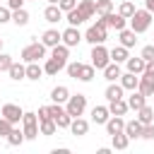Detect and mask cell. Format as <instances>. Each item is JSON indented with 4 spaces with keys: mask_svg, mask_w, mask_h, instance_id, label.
<instances>
[{
    "mask_svg": "<svg viewBox=\"0 0 154 154\" xmlns=\"http://www.w3.org/2000/svg\"><path fill=\"white\" fill-rule=\"evenodd\" d=\"M5 140H7V144H10V147H19V144H22L26 137H24V130H19V128H12V130L7 132V137H5Z\"/></svg>",
    "mask_w": 154,
    "mask_h": 154,
    "instance_id": "27",
    "label": "cell"
},
{
    "mask_svg": "<svg viewBox=\"0 0 154 154\" xmlns=\"http://www.w3.org/2000/svg\"><path fill=\"white\" fill-rule=\"evenodd\" d=\"M120 84H123L125 91H135V89L140 87V75H135V72H125V75H120Z\"/></svg>",
    "mask_w": 154,
    "mask_h": 154,
    "instance_id": "11",
    "label": "cell"
},
{
    "mask_svg": "<svg viewBox=\"0 0 154 154\" xmlns=\"http://www.w3.org/2000/svg\"><path fill=\"white\" fill-rule=\"evenodd\" d=\"M106 38H108V24H106V19H103V17H99V19H96V24H91V26L87 29L84 41H89L91 46H96V43H103Z\"/></svg>",
    "mask_w": 154,
    "mask_h": 154,
    "instance_id": "1",
    "label": "cell"
},
{
    "mask_svg": "<svg viewBox=\"0 0 154 154\" xmlns=\"http://www.w3.org/2000/svg\"><path fill=\"white\" fill-rule=\"evenodd\" d=\"M12 128H14V125H12L5 116H0V137H7V132H10Z\"/></svg>",
    "mask_w": 154,
    "mask_h": 154,
    "instance_id": "41",
    "label": "cell"
},
{
    "mask_svg": "<svg viewBox=\"0 0 154 154\" xmlns=\"http://www.w3.org/2000/svg\"><path fill=\"white\" fill-rule=\"evenodd\" d=\"M111 144H113V149H128V144H130V137L125 135V130L123 132H116V135H111Z\"/></svg>",
    "mask_w": 154,
    "mask_h": 154,
    "instance_id": "28",
    "label": "cell"
},
{
    "mask_svg": "<svg viewBox=\"0 0 154 154\" xmlns=\"http://www.w3.org/2000/svg\"><path fill=\"white\" fill-rule=\"evenodd\" d=\"M12 22V10L10 7H0V24H7Z\"/></svg>",
    "mask_w": 154,
    "mask_h": 154,
    "instance_id": "45",
    "label": "cell"
},
{
    "mask_svg": "<svg viewBox=\"0 0 154 154\" xmlns=\"http://www.w3.org/2000/svg\"><path fill=\"white\" fill-rule=\"evenodd\" d=\"M41 75H43V67H41L38 63H26V79L38 82V79H41Z\"/></svg>",
    "mask_w": 154,
    "mask_h": 154,
    "instance_id": "32",
    "label": "cell"
},
{
    "mask_svg": "<svg viewBox=\"0 0 154 154\" xmlns=\"http://www.w3.org/2000/svg\"><path fill=\"white\" fill-rule=\"evenodd\" d=\"M130 22V29L135 31V34H142V31H147L149 29V24H152V12L144 7V10H135V14L128 19Z\"/></svg>",
    "mask_w": 154,
    "mask_h": 154,
    "instance_id": "2",
    "label": "cell"
},
{
    "mask_svg": "<svg viewBox=\"0 0 154 154\" xmlns=\"http://www.w3.org/2000/svg\"><path fill=\"white\" fill-rule=\"evenodd\" d=\"M135 10H137V7H135V5L130 2V0H123V2H120V7H118V12H120V14L125 17V19H130V17L135 14Z\"/></svg>",
    "mask_w": 154,
    "mask_h": 154,
    "instance_id": "38",
    "label": "cell"
},
{
    "mask_svg": "<svg viewBox=\"0 0 154 154\" xmlns=\"http://www.w3.org/2000/svg\"><path fill=\"white\" fill-rule=\"evenodd\" d=\"M144 7H147L152 14H154V0H144Z\"/></svg>",
    "mask_w": 154,
    "mask_h": 154,
    "instance_id": "50",
    "label": "cell"
},
{
    "mask_svg": "<svg viewBox=\"0 0 154 154\" xmlns=\"http://www.w3.org/2000/svg\"><path fill=\"white\" fill-rule=\"evenodd\" d=\"M125 135L130 137V140H135V137H140L142 135V123L135 118V120H125Z\"/></svg>",
    "mask_w": 154,
    "mask_h": 154,
    "instance_id": "26",
    "label": "cell"
},
{
    "mask_svg": "<svg viewBox=\"0 0 154 154\" xmlns=\"http://www.w3.org/2000/svg\"><path fill=\"white\" fill-rule=\"evenodd\" d=\"M65 17H67V24H70V26H79V24H84V22H87V17H84L77 7H75V10H70V12H65Z\"/></svg>",
    "mask_w": 154,
    "mask_h": 154,
    "instance_id": "31",
    "label": "cell"
},
{
    "mask_svg": "<svg viewBox=\"0 0 154 154\" xmlns=\"http://www.w3.org/2000/svg\"><path fill=\"white\" fill-rule=\"evenodd\" d=\"M41 58H46V46H43V41H34V43H29V46L22 51V60H24V63H38Z\"/></svg>",
    "mask_w": 154,
    "mask_h": 154,
    "instance_id": "4",
    "label": "cell"
},
{
    "mask_svg": "<svg viewBox=\"0 0 154 154\" xmlns=\"http://www.w3.org/2000/svg\"><path fill=\"white\" fill-rule=\"evenodd\" d=\"M0 51H2V38H0Z\"/></svg>",
    "mask_w": 154,
    "mask_h": 154,
    "instance_id": "52",
    "label": "cell"
},
{
    "mask_svg": "<svg viewBox=\"0 0 154 154\" xmlns=\"http://www.w3.org/2000/svg\"><path fill=\"white\" fill-rule=\"evenodd\" d=\"M144 103H147V96H144V94H142L140 89H135V91H132V94L128 96V106H130L132 111H140V108H142Z\"/></svg>",
    "mask_w": 154,
    "mask_h": 154,
    "instance_id": "20",
    "label": "cell"
},
{
    "mask_svg": "<svg viewBox=\"0 0 154 154\" xmlns=\"http://www.w3.org/2000/svg\"><path fill=\"white\" fill-rule=\"evenodd\" d=\"M108 12H113V2H111V0H96V14L103 17V14H108Z\"/></svg>",
    "mask_w": 154,
    "mask_h": 154,
    "instance_id": "39",
    "label": "cell"
},
{
    "mask_svg": "<svg viewBox=\"0 0 154 154\" xmlns=\"http://www.w3.org/2000/svg\"><path fill=\"white\" fill-rule=\"evenodd\" d=\"M103 19H106V24H108L111 29H116V31L125 29V24H128V19H125L120 12H108V14H103Z\"/></svg>",
    "mask_w": 154,
    "mask_h": 154,
    "instance_id": "9",
    "label": "cell"
},
{
    "mask_svg": "<svg viewBox=\"0 0 154 154\" xmlns=\"http://www.w3.org/2000/svg\"><path fill=\"white\" fill-rule=\"evenodd\" d=\"M142 140H154V123H147V125H142V135H140Z\"/></svg>",
    "mask_w": 154,
    "mask_h": 154,
    "instance_id": "42",
    "label": "cell"
},
{
    "mask_svg": "<svg viewBox=\"0 0 154 154\" xmlns=\"http://www.w3.org/2000/svg\"><path fill=\"white\" fill-rule=\"evenodd\" d=\"M0 116H5V118H7V120L14 125V123H19V120H22L24 111H22L17 103H5V106H2V111H0Z\"/></svg>",
    "mask_w": 154,
    "mask_h": 154,
    "instance_id": "7",
    "label": "cell"
},
{
    "mask_svg": "<svg viewBox=\"0 0 154 154\" xmlns=\"http://www.w3.org/2000/svg\"><path fill=\"white\" fill-rule=\"evenodd\" d=\"M108 111H111V116H125L130 111V106L125 99H116V101H108Z\"/></svg>",
    "mask_w": 154,
    "mask_h": 154,
    "instance_id": "21",
    "label": "cell"
},
{
    "mask_svg": "<svg viewBox=\"0 0 154 154\" xmlns=\"http://www.w3.org/2000/svg\"><path fill=\"white\" fill-rule=\"evenodd\" d=\"M128 58H130V53H128L125 46H116V48H111V60H113V63H125Z\"/></svg>",
    "mask_w": 154,
    "mask_h": 154,
    "instance_id": "34",
    "label": "cell"
},
{
    "mask_svg": "<svg viewBox=\"0 0 154 154\" xmlns=\"http://www.w3.org/2000/svg\"><path fill=\"white\" fill-rule=\"evenodd\" d=\"M108 63H111V51H106L103 43H96V46L91 48V65H94L96 70H103Z\"/></svg>",
    "mask_w": 154,
    "mask_h": 154,
    "instance_id": "6",
    "label": "cell"
},
{
    "mask_svg": "<svg viewBox=\"0 0 154 154\" xmlns=\"http://www.w3.org/2000/svg\"><path fill=\"white\" fill-rule=\"evenodd\" d=\"M142 77H149V79H154V60H149V63L144 65V72H142Z\"/></svg>",
    "mask_w": 154,
    "mask_h": 154,
    "instance_id": "47",
    "label": "cell"
},
{
    "mask_svg": "<svg viewBox=\"0 0 154 154\" xmlns=\"http://www.w3.org/2000/svg\"><path fill=\"white\" fill-rule=\"evenodd\" d=\"M38 130H41V135L51 137V135L58 132V123H55L53 118H43V120H38Z\"/></svg>",
    "mask_w": 154,
    "mask_h": 154,
    "instance_id": "24",
    "label": "cell"
},
{
    "mask_svg": "<svg viewBox=\"0 0 154 154\" xmlns=\"http://www.w3.org/2000/svg\"><path fill=\"white\" fill-rule=\"evenodd\" d=\"M144 65H147V60H144L142 55H137V58H128V60H125L128 72H135V75H142V72H144Z\"/></svg>",
    "mask_w": 154,
    "mask_h": 154,
    "instance_id": "16",
    "label": "cell"
},
{
    "mask_svg": "<svg viewBox=\"0 0 154 154\" xmlns=\"http://www.w3.org/2000/svg\"><path fill=\"white\" fill-rule=\"evenodd\" d=\"M43 19L51 22V24H58V22L63 19V10H60L58 5H48V7L43 10Z\"/></svg>",
    "mask_w": 154,
    "mask_h": 154,
    "instance_id": "19",
    "label": "cell"
},
{
    "mask_svg": "<svg viewBox=\"0 0 154 154\" xmlns=\"http://www.w3.org/2000/svg\"><path fill=\"white\" fill-rule=\"evenodd\" d=\"M137 34L132 31V29H120L118 31V38H120V46H125V48H132L135 43H137V38H135Z\"/></svg>",
    "mask_w": 154,
    "mask_h": 154,
    "instance_id": "22",
    "label": "cell"
},
{
    "mask_svg": "<svg viewBox=\"0 0 154 154\" xmlns=\"http://www.w3.org/2000/svg\"><path fill=\"white\" fill-rule=\"evenodd\" d=\"M12 22H14L17 26H26V24H29V12H26L24 7L12 10Z\"/></svg>",
    "mask_w": 154,
    "mask_h": 154,
    "instance_id": "33",
    "label": "cell"
},
{
    "mask_svg": "<svg viewBox=\"0 0 154 154\" xmlns=\"http://www.w3.org/2000/svg\"><path fill=\"white\" fill-rule=\"evenodd\" d=\"M152 99H154V94H152Z\"/></svg>",
    "mask_w": 154,
    "mask_h": 154,
    "instance_id": "53",
    "label": "cell"
},
{
    "mask_svg": "<svg viewBox=\"0 0 154 154\" xmlns=\"http://www.w3.org/2000/svg\"><path fill=\"white\" fill-rule=\"evenodd\" d=\"M51 58H55V60H60L63 65H67V58H70V46H65V43L53 46V48H51Z\"/></svg>",
    "mask_w": 154,
    "mask_h": 154,
    "instance_id": "15",
    "label": "cell"
},
{
    "mask_svg": "<svg viewBox=\"0 0 154 154\" xmlns=\"http://www.w3.org/2000/svg\"><path fill=\"white\" fill-rule=\"evenodd\" d=\"M84 108H87V96L84 94H70V99L65 101V111L72 116V118H77V116H82L84 113Z\"/></svg>",
    "mask_w": 154,
    "mask_h": 154,
    "instance_id": "5",
    "label": "cell"
},
{
    "mask_svg": "<svg viewBox=\"0 0 154 154\" xmlns=\"http://www.w3.org/2000/svg\"><path fill=\"white\" fill-rule=\"evenodd\" d=\"M65 70H67V75H70L72 79H77V77H79V72H82V63H67V65H65Z\"/></svg>",
    "mask_w": 154,
    "mask_h": 154,
    "instance_id": "40",
    "label": "cell"
},
{
    "mask_svg": "<svg viewBox=\"0 0 154 154\" xmlns=\"http://www.w3.org/2000/svg\"><path fill=\"white\" fill-rule=\"evenodd\" d=\"M120 75H123V72H120V63H113V60H111V63L103 67V79H106V82H116V79H120Z\"/></svg>",
    "mask_w": 154,
    "mask_h": 154,
    "instance_id": "17",
    "label": "cell"
},
{
    "mask_svg": "<svg viewBox=\"0 0 154 154\" xmlns=\"http://www.w3.org/2000/svg\"><path fill=\"white\" fill-rule=\"evenodd\" d=\"M14 60H12V55H7V53H2L0 51V70H10V65H12Z\"/></svg>",
    "mask_w": 154,
    "mask_h": 154,
    "instance_id": "43",
    "label": "cell"
},
{
    "mask_svg": "<svg viewBox=\"0 0 154 154\" xmlns=\"http://www.w3.org/2000/svg\"><path fill=\"white\" fill-rule=\"evenodd\" d=\"M7 7L10 10H19V7H24V0H7Z\"/></svg>",
    "mask_w": 154,
    "mask_h": 154,
    "instance_id": "49",
    "label": "cell"
},
{
    "mask_svg": "<svg viewBox=\"0 0 154 154\" xmlns=\"http://www.w3.org/2000/svg\"><path fill=\"white\" fill-rule=\"evenodd\" d=\"M106 99L108 101H116V99H123V94H125V89H123V84H116V82H108V87H106Z\"/></svg>",
    "mask_w": 154,
    "mask_h": 154,
    "instance_id": "23",
    "label": "cell"
},
{
    "mask_svg": "<svg viewBox=\"0 0 154 154\" xmlns=\"http://www.w3.org/2000/svg\"><path fill=\"white\" fill-rule=\"evenodd\" d=\"M82 38H84V36L79 34V29H77V26H67V29L63 31V43H65V46H70V48H75Z\"/></svg>",
    "mask_w": 154,
    "mask_h": 154,
    "instance_id": "8",
    "label": "cell"
},
{
    "mask_svg": "<svg viewBox=\"0 0 154 154\" xmlns=\"http://www.w3.org/2000/svg\"><path fill=\"white\" fill-rule=\"evenodd\" d=\"M36 2H38V0H36Z\"/></svg>",
    "mask_w": 154,
    "mask_h": 154,
    "instance_id": "55",
    "label": "cell"
},
{
    "mask_svg": "<svg viewBox=\"0 0 154 154\" xmlns=\"http://www.w3.org/2000/svg\"><path fill=\"white\" fill-rule=\"evenodd\" d=\"M22 130H24L26 140H36L41 135V130H38V113L24 111V116H22Z\"/></svg>",
    "mask_w": 154,
    "mask_h": 154,
    "instance_id": "3",
    "label": "cell"
},
{
    "mask_svg": "<svg viewBox=\"0 0 154 154\" xmlns=\"http://www.w3.org/2000/svg\"><path fill=\"white\" fill-rule=\"evenodd\" d=\"M41 41H43V46H46V48H53V46L63 43V31H58V29H48V31H43Z\"/></svg>",
    "mask_w": 154,
    "mask_h": 154,
    "instance_id": "10",
    "label": "cell"
},
{
    "mask_svg": "<svg viewBox=\"0 0 154 154\" xmlns=\"http://www.w3.org/2000/svg\"><path fill=\"white\" fill-rule=\"evenodd\" d=\"M77 10H79L87 19H91V17L96 14V2H94V0H79V2H77Z\"/></svg>",
    "mask_w": 154,
    "mask_h": 154,
    "instance_id": "29",
    "label": "cell"
},
{
    "mask_svg": "<svg viewBox=\"0 0 154 154\" xmlns=\"http://www.w3.org/2000/svg\"><path fill=\"white\" fill-rule=\"evenodd\" d=\"M77 2H79V0H60V2H58V7H60L63 12H70V10H75V7H77Z\"/></svg>",
    "mask_w": 154,
    "mask_h": 154,
    "instance_id": "44",
    "label": "cell"
},
{
    "mask_svg": "<svg viewBox=\"0 0 154 154\" xmlns=\"http://www.w3.org/2000/svg\"><path fill=\"white\" fill-rule=\"evenodd\" d=\"M140 55H142V58H144L147 63H149V60H154V43H152V46H144Z\"/></svg>",
    "mask_w": 154,
    "mask_h": 154,
    "instance_id": "46",
    "label": "cell"
},
{
    "mask_svg": "<svg viewBox=\"0 0 154 154\" xmlns=\"http://www.w3.org/2000/svg\"><path fill=\"white\" fill-rule=\"evenodd\" d=\"M58 2H60V0H48V5H58Z\"/></svg>",
    "mask_w": 154,
    "mask_h": 154,
    "instance_id": "51",
    "label": "cell"
},
{
    "mask_svg": "<svg viewBox=\"0 0 154 154\" xmlns=\"http://www.w3.org/2000/svg\"><path fill=\"white\" fill-rule=\"evenodd\" d=\"M7 75H10V79H14V82L26 79V67H24L22 63H12V65H10V70H7Z\"/></svg>",
    "mask_w": 154,
    "mask_h": 154,
    "instance_id": "25",
    "label": "cell"
},
{
    "mask_svg": "<svg viewBox=\"0 0 154 154\" xmlns=\"http://www.w3.org/2000/svg\"><path fill=\"white\" fill-rule=\"evenodd\" d=\"M43 118H51V108L48 106H41L38 108V120H43Z\"/></svg>",
    "mask_w": 154,
    "mask_h": 154,
    "instance_id": "48",
    "label": "cell"
},
{
    "mask_svg": "<svg viewBox=\"0 0 154 154\" xmlns=\"http://www.w3.org/2000/svg\"><path fill=\"white\" fill-rule=\"evenodd\" d=\"M63 67H65V65H63L60 60H55V58H48V60H46V65H43V72H46V75H58Z\"/></svg>",
    "mask_w": 154,
    "mask_h": 154,
    "instance_id": "35",
    "label": "cell"
},
{
    "mask_svg": "<svg viewBox=\"0 0 154 154\" xmlns=\"http://www.w3.org/2000/svg\"><path fill=\"white\" fill-rule=\"evenodd\" d=\"M123 130H125L123 116H111V118L106 120V132H108V135H116V132H123Z\"/></svg>",
    "mask_w": 154,
    "mask_h": 154,
    "instance_id": "13",
    "label": "cell"
},
{
    "mask_svg": "<svg viewBox=\"0 0 154 154\" xmlns=\"http://www.w3.org/2000/svg\"><path fill=\"white\" fill-rule=\"evenodd\" d=\"M144 96H152L154 94V79H149V77H142L140 75V87H137Z\"/></svg>",
    "mask_w": 154,
    "mask_h": 154,
    "instance_id": "36",
    "label": "cell"
},
{
    "mask_svg": "<svg viewBox=\"0 0 154 154\" xmlns=\"http://www.w3.org/2000/svg\"><path fill=\"white\" fill-rule=\"evenodd\" d=\"M94 75H96V67L94 65H82V72H79V82H91L94 79Z\"/></svg>",
    "mask_w": 154,
    "mask_h": 154,
    "instance_id": "37",
    "label": "cell"
},
{
    "mask_svg": "<svg viewBox=\"0 0 154 154\" xmlns=\"http://www.w3.org/2000/svg\"><path fill=\"white\" fill-rule=\"evenodd\" d=\"M70 132L75 135V137H82V135H87L89 132V123L84 120V118H72V123H70Z\"/></svg>",
    "mask_w": 154,
    "mask_h": 154,
    "instance_id": "14",
    "label": "cell"
},
{
    "mask_svg": "<svg viewBox=\"0 0 154 154\" xmlns=\"http://www.w3.org/2000/svg\"><path fill=\"white\" fill-rule=\"evenodd\" d=\"M67 99H70V89H67L65 84L53 87V91H51V101H53V103H65Z\"/></svg>",
    "mask_w": 154,
    "mask_h": 154,
    "instance_id": "18",
    "label": "cell"
},
{
    "mask_svg": "<svg viewBox=\"0 0 154 154\" xmlns=\"http://www.w3.org/2000/svg\"><path fill=\"white\" fill-rule=\"evenodd\" d=\"M0 72H2V70H0Z\"/></svg>",
    "mask_w": 154,
    "mask_h": 154,
    "instance_id": "54",
    "label": "cell"
},
{
    "mask_svg": "<svg viewBox=\"0 0 154 154\" xmlns=\"http://www.w3.org/2000/svg\"><path fill=\"white\" fill-rule=\"evenodd\" d=\"M137 120L142 123V125H147V123H154V106H142L140 111H137Z\"/></svg>",
    "mask_w": 154,
    "mask_h": 154,
    "instance_id": "30",
    "label": "cell"
},
{
    "mask_svg": "<svg viewBox=\"0 0 154 154\" xmlns=\"http://www.w3.org/2000/svg\"><path fill=\"white\" fill-rule=\"evenodd\" d=\"M108 118H111L108 106H94V108H91V120H94L96 125H106Z\"/></svg>",
    "mask_w": 154,
    "mask_h": 154,
    "instance_id": "12",
    "label": "cell"
}]
</instances>
